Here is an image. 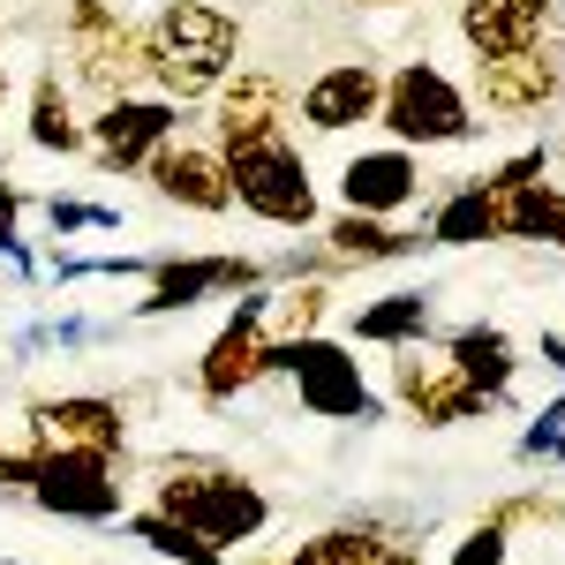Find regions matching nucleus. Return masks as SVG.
<instances>
[{
	"mask_svg": "<svg viewBox=\"0 0 565 565\" xmlns=\"http://www.w3.org/2000/svg\"><path fill=\"white\" fill-rule=\"evenodd\" d=\"M136 39H143V84H159V98L174 106L212 98L242 68V15L218 0H167Z\"/></svg>",
	"mask_w": 565,
	"mask_h": 565,
	"instance_id": "nucleus-1",
	"label": "nucleus"
},
{
	"mask_svg": "<svg viewBox=\"0 0 565 565\" xmlns=\"http://www.w3.org/2000/svg\"><path fill=\"white\" fill-rule=\"evenodd\" d=\"M151 505H159L167 521L196 527L218 551H242V543H257L264 527H271L264 482H249L242 468H226V460H167V468L151 476Z\"/></svg>",
	"mask_w": 565,
	"mask_h": 565,
	"instance_id": "nucleus-2",
	"label": "nucleus"
},
{
	"mask_svg": "<svg viewBox=\"0 0 565 565\" xmlns=\"http://www.w3.org/2000/svg\"><path fill=\"white\" fill-rule=\"evenodd\" d=\"M377 129L407 151H452V143H476L490 121H476V98L460 76H445L430 53L399 61L385 76V98H377Z\"/></svg>",
	"mask_w": 565,
	"mask_h": 565,
	"instance_id": "nucleus-3",
	"label": "nucleus"
},
{
	"mask_svg": "<svg viewBox=\"0 0 565 565\" xmlns=\"http://www.w3.org/2000/svg\"><path fill=\"white\" fill-rule=\"evenodd\" d=\"M226 181H234V204L264 226H279V234H309L324 204H317V174H309L302 143L287 129L271 136H249V143H234L226 151Z\"/></svg>",
	"mask_w": 565,
	"mask_h": 565,
	"instance_id": "nucleus-4",
	"label": "nucleus"
},
{
	"mask_svg": "<svg viewBox=\"0 0 565 565\" xmlns=\"http://www.w3.org/2000/svg\"><path fill=\"white\" fill-rule=\"evenodd\" d=\"M264 377H287L295 399H302L317 423H385V399L370 392V377H362V362L348 354V340H324V332L271 340Z\"/></svg>",
	"mask_w": 565,
	"mask_h": 565,
	"instance_id": "nucleus-5",
	"label": "nucleus"
},
{
	"mask_svg": "<svg viewBox=\"0 0 565 565\" xmlns=\"http://www.w3.org/2000/svg\"><path fill=\"white\" fill-rule=\"evenodd\" d=\"M31 505H39V513H53V521H84V527L121 521V505H129L121 452H39Z\"/></svg>",
	"mask_w": 565,
	"mask_h": 565,
	"instance_id": "nucleus-6",
	"label": "nucleus"
},
{
	"mask_svg": "<svg viewBox=\"0 0 565 565\" xmlns=\"http://www.w3.org/2000/svg\"><path fill=\"white\" fill-rule=\"evenodd\" d=\"M264 354H271V295L249 287L242 302L226 309V324L212 332V348L196 354V392L212 407L242 399L249 385H264Z\"/></svg>",
	"mask_w": 565,
	"mask_h": 565,
	"instance_id": "nucleus-7",
	"label": "nucleus"
},
{
	"mask_svg": "<svg viewBox=\"0 0 565 565\" xmlns=\"http://www.w3.org/2000/svg\"><path fill=\"white\" fill-rule=\"evenodd\" d=\"M84 129H90V167L98 174H143L151 151L167 136H181V106L159 98V90H129V98H106Z\"/></svg>",
	"mask_w": 565,
	"mask_h": 565,
	"instance_id": "nucleus-8",
	"label": "nucleus"
},
{
	"mask_svg": "<svg viewBox=\"0 0 565 565\" xmlns=\"http://www.w3.org/2000/svg\"><path fill=\"white\" fill-rule=\"evenodd\" d=\"M476 98L490 121H535L565 98V39L551 31L527 53H505V61H476Z\"/></svg>",
	"mask_w": 565,
	"mask_h": 565,
	"instance_id": "nucleus-9",
	"label": "nucleus"
},
{
	"mask_svg": "<svg viewBox=\"0 0 565 565\" xmlns=\"http://www.w3.org/2000/svg\"><path fill=\"white\" fill-rule=\"evenodd\" d=\"M399 362H392V399L423 423V430H460V423H482L498 399L482 385H468L452 362H445V348L423 354V348H392Z\"/></svg>",
	"mask_w": 565,
	"mask_h": 565,
	"instance_id": "nucleus-10",
	"label": "nucleus"
},
{
	"mask_svg": "<svg viewBox=\"0 0 565 565\" xmlns=\"http://www.w3.org/2000/svg\"><path fill=\"white\" fill-rule=\"evenodd\" d=\"M61 61H68L61 84L90 90V98L106 106V98H129V90H136V76H143V39H136L129 15L114 8V15H98V23L61 31Z\"/></svg>",
	"mask_w": 565,
	"mask_h": 565,
	"instance_id": "nucleus-11",
	"label": "nucleus"
},
{
	"mask_svg": "<svg viewBox=\"0 0 565 565\" xmlns=\"http://www.w3.org/2000/svg\"><path fill=\"white\" fill-rule=\"evenodd\" d=\"M23 445H39V452H129V407L121 399H98V392L31 399Z\"/></svg>",
	"mask_w": 565,
	"mask_h": 565,
	"instance_id": "nucleus-12",
	"label": "nucleus"
},
{
	"mask_svg": "<svg viewBox=\"0 0 565 565\" xmlns=\"http://www.w3.org/2000/svg\"><path fill=\"white\" fill-rule=\"evenodd\" d=\"M377 98H385V68L370 61V53H340V61H324L317 76L302 84V129L309 136H354L377 121Z\"/></svg>",
	"mask_w": 565,
	"mask_h": 565,
	"instance_id": "nucleus-13",
	"label": "nucleus"
},
{
	"mask_svg": "<svg viewBox=\"0 0 565 565\" xmlns=\"http://www.w3.org/2000/svg\"><path fill=\"white\" fill-rule=\"evenodd\" d=\"M143 181H151L159 204H174V212H196V218H226L234 212L226 151H218V143H196V136H167V143L151 151Z\"/></svg>",
	"mask_w": 565,
	"mask_h": 565,
	"instance_id": "nucleus-14",
	"label": "nucleus"
},
{
	"mask_svg": "<svg viewBox=\"0 0 565 565\" xmlns=\"http://www.w3.org/2000/svg\"><path fill=\"white\" fill-rule=\"evenodd\" d=\"M264 287L257 257H151V295L136 302V317H189L212 295H249Z\"/></svg>",
	"mask_w": 565,
	"mask_h": 565,
	"instance_id": "nucleus-15",
	"label": "nucleus"
},
{
	"mask_svg": "<svg viewBox=\"0 0 565 565\" xmlns=\"http://www.w3.org/2000/svg\"><path fill=\"white\" fill-rule=\"evenodd\" d=\"M423 151L407 143H370V151H348L340 159V204L348 212H370V218H392L407 204H423Z\"/></svg>",
	"mask_w": 565,
	"mask_h": 565,
	"instance_id": "nucleus-16",
	"label": "nucleus"
},
{
	"mask_svg": "<svg viewBox=\"0 0 565 565\" xmlns=\"http://www.w3.org/2000/svg\"><path fill=\"white\" fill-rule=\"evenodd\" d=\"M452 31L476 61H505V53H527L558 31V0H460Z\"/></svg>",
	"mask_w": 565,
	"mask_h": 565,
	"instance_id": "nucleus-17",
	"label": "nucleus"
},
{
	"mask_svg": "<svg viewBox=\"0 0 565 565\" xmlns=\"http://www.w3.org/2000/svg\"><path fill=\"white\" fill-rule=\"evenodd\" d=\"M271 129H287V84H279L271 68H234V76L212 90V143L234 151V143L271 136Z\"/></svg>",
	"mask_w": 565,
	"mask_h": 565,
	"instance_id": "nucleus-18",
	"label": "nucleus"
},
{
	"mask_svg": "<svg viewBox=\"0 0 565 565\" xmlns=\"http://www.w3.org/2000/svg\"><path fill=\"white\" fill-rule=\"evenodd\" d=\"M490 189V212H498V242H551L565 257V189L551 174L535 181H482Z\"/></svg>",
	"mask_w": 565,
	"mask_h": 565,
	"instance_id": "nucleus-19",
	"label": "nucleus"
},
{
	"mask_svg": "<svg viewBox=\"0 0 565 565\" xmlns=\"http://www.w3.org/2000/svg\"><path fill=\"white\" fill-rule=\"evenodd\" d=\"M354 348H423L437 332V302L430 287H392V295H377V302H362L348 317Z\"/></svg>",
	"mask_w": 565,
	"mask_h": 565,
	"instance_id": "nucleus-20",
	"label": "nucleus"
},
{
	"mask_svg": "<svg viewBox=\"0 0 565 565\" xmlns=\"http://www.w3.org/2000/svg\"><path fill=\"white\" fill-rule=\"evenodd\" d=\"M445 362L482 385L498 407L513 399V377H521V348H513V332L505 324H460V332H445Z\"/></svg>",
	"mask_w": 565,
	"mask_h": 565,
	"instance_id": "nucleus-21",
	"label": "nucleus"
},
{
	"mask_svg": "<svg viewBox=\"0 0 565 565\" xmlns=\"http://www.w3.org/2000/svg\"><path fill=\"white\" fill-rule=\"evenodd\" d=\"M415 249H430V242L407 234V226H392V218H370V212H340L324 226L332 271H340V264H399V257H415Z\"/></svg>",
	"mask_w": 565,
	"mask_h": 565,
	"instance_id": "nucleus-22",
	"label": "nucleus"
},
{
	"mask_svg": "<svg viewBox=\"0 0 565 565\" xmlns=\"http://www.w3.org/2000/svg\"><path fill=\"white\" fill-rule=\"evenodd\" d=\"M31 151H53V159H84L90 151V129L76 114V98L61 84V68H45L31 84Z\"/></svg>",
	"mask_w": 565,
	"mask_h": 565,
	"instance_id": "nucleus-23",
	"label": "nucleus"
},
{
	"mask_svg": "<svg viewBox=\"0 0 565 565\" xmlns=\"http://www.w3.org/2000/svg\"><path fill=\"white\" fill-rule=\"evenodd\" d=\"M482 242H498V212H490V189L476 174L430 204V249H482Z\"/></svg>",
	"mask_w": 565,
	"mask_h": 565,
	"instance_id": "nucleus-24",
	"label": "nucleus"
},
{
	"mask_svg": "<svg viewBox=\"0 0 565 565\" xmlns=\"http://www.w3.org/2000/svg\"><path fill=\"white\" fill-rule=\"evenodd\" d=\"M385 551V527L377 521H340V527H317L309 543H295L279 565H370Z\"/></svg>",
	"mask_w": 565,
	"mask_h": 565,
	"instance_id": "nucleus-25",
	"label": "nucleus"
},
{
	"mask_svg": "<svg viewBox=\"0 0 565 565\" xmlns=\"http://www.w3.org/2000/svg\"><path fill=\"white\" fill-rule=\"evenodd\" d=\"M129 535L136 543H151L167 565H226V551L218 543H204L196 527H181V521H167L159 505H143V513H129Z\"/></svg>",
	"mask_w": 565,
	"mask_h": 565,
	"instance_id": "nucleus-26",
	"label": "nucleus"
},
{
	"mask_svg": "<svg viewBox=\"0 0 565 565\" xmlns=\"http://www.w3.org/2000/svg\"><path fill=\"white\" fill-rule=\"evenodd\" d=\"M324 309H332V287H324V279H295L287 295H271V340H302V332H317Z\"/></svg>",
	"mask_w": 565,
	"mask_h": 565,
	"instance_id": "nucleus-27",
	"label": "nucleus"
},
{
	"mask_svg": "<svg viewBox=\"0 0 565 565\" xmlns=\"http://www.w3.org/2000/svg\"><path fill=\"white\" fill-rule=\"evenodd\" d=\"M513 460H521V468H558L565 460V392L527 415V430L513 437Z\"/></svg>",
	"mask_w": 565,
	"mask_h": 565,
	"instance_id": "nucleus-28",
	"label": "nucleus"
},
{
	"mask_svg": "<svg viewBox=\"0 0 565 565\" xmlns=\"http://www.w3.org/2000/svg\"><path fill=\"white\" fill-rule=\"evenodd\" d=\"M45 226H53V242H68V234H121V212L114 204H76V196H45Z\"/></svg>",
	"mask_w": 565,
	"mask_h": 565,
	"instance_id": "nucleus-29",
	"label": "nucleus"
},
{
	"mask_svg": "<svg viewBox=\"0 0 565 565\" xmlns=\"http://www.w3.org/2000/svg\"><path fill=\"white\" fill-rule=\"evenodd\" d=\"M23 212H31V196H23L15 181H0V264H15V271H39V257L23 249Z\"/></svg>",
	"mask_w": 565,
	"mask_h": 565,
	"instance_id": "nucleus-30",
	"label": "nucleus"
},
{
	"mask_svg": "<svg viewBox=\"0 0 565 565\" xmlns=\"http://www.w3.org/2000/svg\"><path fill=\"white\" fill-rule=\"evenodd\" d=\"M505 558H513V527H498V521H476L452 543V565H505Z\"/></svg>",
	"mask_w": 565,
	"mask_h": 565,
	"instance_id": "nucleus-31",
	"label": "nucleus"
},
{
	"mask_svg": "<svg viewBox=\"0 0 565 565\" xmlns=\"http://www.w3.org/2000/svg\"><path fill=\"white\" fill-rule=\"evenodd\" d=\"M84 340H98V324H84V317H53V324H31L15 348L39 354V348H84Z\"/></svg>",
	"mask_w": 565,
	"mask_h": 565,
	"instance_id": "nucleus-32",
	"label": "nucleus"
},
{
	"mask_svg": "<svg viewBox=\"0 0 565 565\" xmlns=\"http://www.w3.org/2000/svg\"><path fill=\"white\" fill-rule=\"evenodd\" d=\"M490 521H498V527H521V521H565V505H558V498H543V490H535V498H505V505H498Z\"/></svg>",
	"mask_w": 565,
	"mask_h": 565,
	"instance_id": "nucleus-33",
	"label": "nucleus"
},
{
	"mask_svg": "<svg viewBox=\"0 0 565 565\" xmlns=\"http://www.w3.org/2000/svg\"><path fill=\"white\" fill-rule=\"evenodd\" d=\"M370 565H423V551H407V543H385V551H377Z\"/></svg>",
	"mask_w": 565,
	"mask_h": 565,
	"instance_id": "nucleus-34",
	"label": "nucleus"
},
{
	"mask_svg": "<svg viewBox=\"0 0 565 565\" xmlns=\"http://www.w3.org/2000/svg\"><path fill=\"white\" fill-rule=\"evenodd\" d=\"M535 354H543V362H558V370H565V332H543V340H535Z\"/></svg>",
	"mask_w": 565,
	"mask_h": 565,
	"instance_id": "nucleus-35",
	"label": "nucleus"
},
{
	"mask_svg": "<svg viewBox=\"0 0 565 565\" xmlns=\"http://www.w3.org/2000/svg\"><path fill=\"white\" fill-rule=\"evenodd\" d=\"M354 8H423V0H354Z\"/></svg>",
	"mask_w": 565,
	"mask_h": 565,
	"instance_id": "nucleus-36",
	"label": "nucleus"
},
{
	"mask_svg": "<svg viewBox=\"0 0 565 565\" xmlns=\"http://www.w3.org/2000/svg\"><path fill=\"white\" fill-rule=\"evenodd\" d=\"M0 106H8V61H0Z\"/></svg>",
	"mask_w": 565,
	"mask_h": 565,
	"instance_id": "nucleus-37",
	"label": "nucleus"
},
{
	"mask_svg": "<svg viewBox=\"0 0 565 565\" xmlns=\"http://www.w3.org/2000/svg\"><path fill=\"white\" fill-rule=\"evenodd\" d=\"M0 565H23V558H0Z\"/></svg>",
	"mask_w": 565,
	"mask_h": 565,
	"instance_id": "nucleus-38",
	"label": "nucleus"
}]
</instances>
